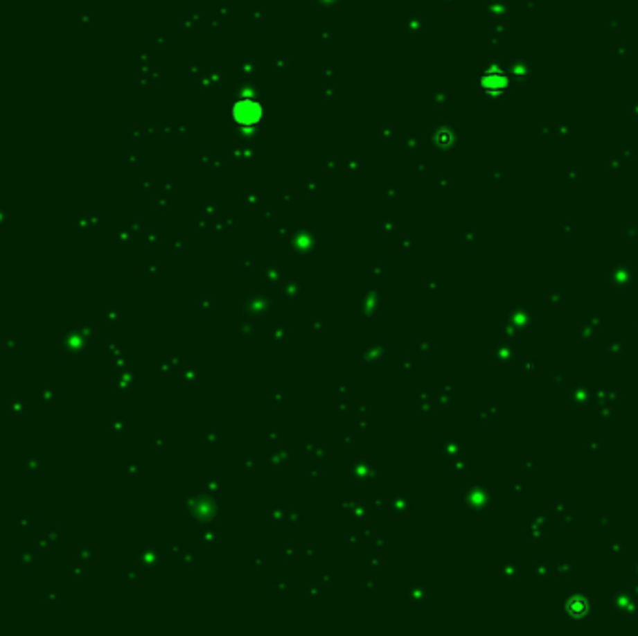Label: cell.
I'll return each instance as SVG.
<instances>
[{
	"label": "cell",
	"mask_w": 638,
	"mask_h": 636,
	"mask_svg": "<svg viewBox=\"0 0 638 636\" xmlns=\"http://www.w3.org/2000/svg\"><path fill=\"white\" fill-rule=\"evenodd\" d=\"M231 118L233 121L245 129L256 127L263 120V107L254 97L245 96L238 99L231 107Z\"/></svg>",
	"instance_id": "6da1fadb"
},
{
	"label": "cell",
	"mask_w": 638,
	"mask_h": 636,
	"mask_svg": "<svg viewBox=\"0 0 638 636\" xmlns=\"http://www.w3.org/2000/svg\"><path fill=\"white\" fill-rule=\"evenodd\" d=\"M506 85H508V80H506L504 73L497 71V69H491V71H487L486 75L481 77V86L489 91L502 90Z\"/></svg>",
	"instance_id": "7a4b0ae2"
}]
</instances>
